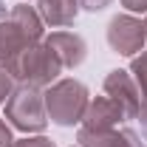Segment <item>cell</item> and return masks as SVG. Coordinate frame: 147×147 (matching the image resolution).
Masks as SVG:
<instances>
[{"label":"cell","mask_w":147,"mask_h":147,"mask_svg":"<svg viewBox=\"0 0 147 147\" xmlns=\"http://www.w3.org/2000/svg\"><path fill=\"white\" fill-rule=\"evenodd\" d=\"M85 110V88L79 82H59L48 93V113L59 125H74L79 122Z\"/></svg>","instance_id":"obj_1"},{"label":"cell","mask_w":147,"mask_h":147,"mask_svg":"<svg viewBox=\"0 0 147 147\" xmlns=\"http://www.w3.org/2000/svg\"><path fill=\"white\" fill-rule=\"evenodd\" d=\"M59 59L51 48H28L26 54L20 57L17 62V71H23L20 76L26 79V82H31V85H42V82H48V79H54L57 74H59Z\"/></svg>","instance_id":"obj_2"},{"label":"cell","mask_w":147,"mask_h":147,"mask_svg":"<svg viewBox=\"0 0 147 147\" xmlns=\"http://www.w3.org/2000/svg\"><path fill=\"white\" fill-rule=\"evenodd\" d=\"M9 116L11 122L23 130H40L45 127V116H42V102L37 99V93L31 88H23L20 93H14L11 105H9Z\"/></svg>","instance_id":"obj_3"},{"label":"cell","mask_w":147,"mask_h":147,"mask_svg":"<svg viewBox=\"0 0 147 147\" xmlns=\"http://www.w3.org/2000/svg\"><path fill=\"white\" fill-rule=\"evenodd\" d=\"M108 40H110V45H113L119 54H133V51H139L142 42H144L142 23H136V20H130V17H116L110 23Z\"/></svg>","instance_id":"obj_4"},{"label":"cell","mask_w":147,"mask_h":147,"mask_svg":"<svg viewBox=\"0 0 147 147\" xmlns=\"http://www.w3.org/2000/svg\"><path fill=\"white\" fill-rule=\"evenodd\" d=\"M91 133V130H85ZM85 147H144L130 130H122V133H108V130H99L96 133V142H88V139H79Z\"/></svg>","instance_id":"obj_5"},{"label":"cell","mask_w":147,"mask_h":147,"mask_svg":"<svg viewBox=\"0 0 147 147\" xmlns=\"http://www.w3.org/2000/svg\"><path fill=\"white\" fill-rule=\"evenodd\" d=\"M42 14L54 26H65L76 14V3L74 0H42Z\"/></svg>","instance_id":"obj_6"},{"label":"cell","mask_w":147,"mask_h":147,"mask_svg":"<svg viewBox=\"0 0 147 147\" xmlns=\"http://www.w3.org/2000/svg\"><path fill=\"white\" fill-rule=\"evenodd\" d=\"M14 147H54L48 139H26V142H20V144H14Z\"/></svg>","instance_id":"obj_7"},{"label":"cell","mask_w":147,"mask_h":147,"mask_svg":"<svg viewBox=\"0 0 147 147\" xmlns=\"http://www.w3.org/2000/svg\"><path fill=\"white\" fill-rule=\"evenodd\" d=\"M105 3H110V0H82V6H85V9H91V11L105 9Z\"/></svg>","instance_id":"obj_8"},{"label":"cell","mask_w":147,"mask_h":147,"mask_svg":"<svg viewBox=\"0 0 147 147\" xmlns=\"http://www.w3.org/2000/svg\"><path fill=\"white\" fill-rule=\"evenodd\" d=\"M125 6L133 11H147V0H125Z\"/></svg>","instance_id":"obj_9"},{"label":"cell","mask_w":147,"mask_h":147,"mask_svg":"<svg viewBox=\"0 0 147 147\" xmlns=\"http://www.w3.org/2000/svg\"><path fill=\"white\" fill-rule=\"evenodd\" d=\"M6 93H9V76L0 71V102H3V96H6Z\"/></svg>","instance_id":"obj_10"},{"label":"cell","mask_w":147,"mask_h":147,"mask_svg":"<svg viewBox=\"0 0 147 147\" xmlns=\"http://www.w3.org/2000/svg\"><path fill=\"white\" fill-rule=\"evenodd\" d=\"M0 147H11V139H9V130L0 125Z\"/></svg>","instance_id":"obj_11"}]
</instances>
